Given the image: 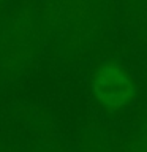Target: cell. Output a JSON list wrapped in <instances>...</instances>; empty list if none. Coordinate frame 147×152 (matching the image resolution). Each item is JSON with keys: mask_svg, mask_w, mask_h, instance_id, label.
Segmentation results:
<instances>
[{"mask_svg": "<svg viewBox=\"0 0 147 152\" xmlns=\"http://www.w3.org/2000/svg\"><path fill=\"white\" fill-rule=\"evenodd\" d=\"M95 92L104 104L112 108L122 106L131 92L130 81L116 66H106L95 78Z\"/></svg>", "mask_w": 147, "mask_h": 152, "instance_id": "obj_1", "label": "cell"}]
</instances>
